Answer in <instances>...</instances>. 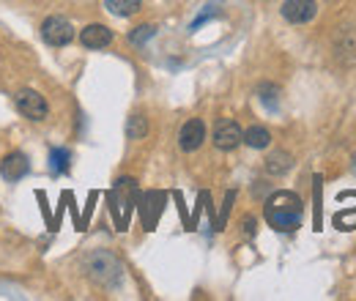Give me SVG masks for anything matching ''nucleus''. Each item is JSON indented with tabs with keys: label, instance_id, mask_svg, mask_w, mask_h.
I'll use <instances>...</instances> for the list:
<instances>
[{
	"label": "nucleus",
	"instance_id": "4",
	"mask_svg": "<svg viewBox=\"0 0 356 301\" xmlns=\"http://www.w3.org/2000/svg\"><path fill=\"white\" fill-rule=\"evenodd\" d=\"M241 143H244V131H241V127H238L236 121L222 118V121L214 127V145H217L220 151H233V148H238Z\"/></svg>",
	"mask_w": 356,
	"mask_h": 301
},
{
	"label": "nucleus",
	"instance_id": "6",
	"mask_svg": "<svg viewBox=\"0 0 356 301\" xmlns=\"http://www.w3.org/2000/svg\"><path fill=\"white\" fill-rule=\"evenodd\" d=\"M203 140H206V124H203L200 118L186 121V124L181 127V131H178V145H181V151H186V154L197 151V148L203 145Z\"/></svg>",
	"mask_w": 356,
	"mask_h": 301
},
{
	"label": "nucleus",
	"instance_id": "10",
	"mask_svg": "<svg viewBox=\"0 0 356 301\" xmlns=\"http://www.w3.org/2000/svg\"><path fill=\"white\" fill-rule=\"evenodd\" d=\"M69 168H72V154L66 148H52L49 151V170H52V175H63V172H69Z\"/></svg>",
	"mask_w": 356,
	"mask_h": 301
},
{
	"label": "nucleus",
	"instance_id": "14",
	"mask_svg": "<svg viewBox=\"0 0 356 301\" xmlns=\"http://www.w3.org/2000/svg\"><path fill=\"white\" fill-rule=\"evenodd\" d=\"M156 36V25H140V28H134L132 33H129V42L134 47H140V44H145L148 39H154Z\"/></svg>",
	"mask_w": 356,
	"mask_h": 301
},
{
	"label": "nucleus",
	"instance_id": "1",
	"mask_svg": "<svg viewBox=\"0 0 356 301\" xmlns=\"http://www.w3.org/2000/svg\"><path fill=\"white\" fill-rule=\"evenodd\" d=\"M266 222L280 230V233H291L302 225V216H305V203L296 192H274L266 200Z\"/></svg>",
	"mask_w": 356,
	"mask_h": 301
},
{
	"label": "nucleus",
	"instance_id": "11",
	"mask_svg": "<svg viewBox=\"0 0 356 301\" xmlns=\"http://www.w3.org/2000/svg\"><path fill=\"white\" fill-rule=\"evenodd\" d=\"M104 6H107V11L115 14V17H132V14L140 11L143 0H104Z\"/></svg>",
	"mask_w": 356,
	"mask_h": 301
},
{
	"label": "nucleus",
	"instance_id": "8",
	"mask_svg": "<svg viewBox=\"0 0 356 301\" xmlns=\"http://www.w3.org/2000/svg\"><path fill=\"white\" fill-rule=\"evenodd\" d=\"M80 42L83 47H88V49H104L107 44L113 42V31L107 28V25H88V28H83V33H80Z\"/></svg>",
	"mask_w": 356,
	"mask_h": 301
},
{
	"label": "nucleus",
	"instance_id": "5",
	"mask_svg": "<svg viewBox=\"0 0 356 301\" xmlns=\"http://www.w3.org/2000/svg\"><path fill=\"white\" fill-rule=\"evenodd\" d=\"M280 11H282V17H285L291 25H305V22L315 19L318 3H315V0H285Z\"/></svg>",
	"mask_w": 356,
	"mask_h": 301
},
{
	"label": "nucleus",
	"instance_id": "9",
	"mask_svg": "<svg viewBox=\"0 0 356 301\" xmlns=\"http://www.w3.org/2000/svg\"><path fill=\"white\" fill-rule=\"evenodd\" d=\"M291 168H293V156L288 151H274L266 159V170L271 175H282V172H288Z\"/></svg>",
	"mask_w": 356,
	"mask_h": 301
},
{
	"label": "nucleus",
	"instance_id": "2",
	"mask_svg": "<svg viewBox=\"0 0 356 301\" xmlns=\"http://www.w3.org/2000/svg\"><path fill=\"white\" fill-rule=\"evenodd\" d=\"M14 104H17V110H19L25 118H31V121H44L47 113H49L44 96H42V93H36V90H31V88L17 90Z\"/></svg>",
	"mask_w": 356,
	"mask_h": 301
},
{
	"label": "nucleus",
	"instance_id": "16",
	"mask_svg": "<svg viewBox=\"0 0 356 301\" xmlns=\"http://www.w3.org/2000/svg\"><path fill=\"white\" fill-rule=\"evenodd\" d=\"M244 233H247V236H252V233H255V219H252V216H247V219H244Z\"/></svg>",
	"mask_w": 356,
	"mask_h": 301
},
{
	"label": "nucleus",
	"instance_id": "7",
	"mask_svg": "<svg viewBox=\"0 0 356 301\" xmlns=\"http://www.w3.org/2000/svg\"><path fill=\"white\" fill-rule=\"evenodd\" d=\"M31 170V162H28V156L22 154V151H14V154H8L3 162H0V175L6 178V181H19V178H25Z\"/></svg>",
	"mask_w": 356,
	"mask_h": 301
},
{
	"label": "nucleus",
	"instance_id": "15",
	"mask_svg": "<svg viewBox=\"0 0 356 301\" xmlns=\"http://www.w3.org/2000/svg\"><path fill=\"white\" fill-rule=\"evenodd\" d=\"M258 96H261V101L266 104L268 110H277V99H280V90H277L274 86L264 83V86L258 88Z\"/></svg>",
	"mask_w": 356,
	"mask_h": 301
},
{
	"label": "nucleus",
	"instance_id": "12",
	"mask_svg": "<svg viewBox=\"0 0 356 301\" xmlns=\"http://www.w3.org/2000/svg\"><path fill=\"white\" fill-rule=\"evenodd\" d=\"M244 143L250 148L264 151V148H268V143H271V134H268L266 127H250V129L244 131Z\"/></svg>",
	"mask_w": 356,
	"mask_h": 301
},
{
	"label": "nucleus",
	"instance_id": "13",
	"mask_svg": "<svg viewBox=\"0 0 356 301\" xmlns=\"http://www.w3.org/2000/svg\"><path fill=\"white\" fill-rule=\"evenodd\" d=\"M145 134H148V121H145L143 115H132L129 124H127V137H129V140H140V137H145Z\"/></svg>",
	"mask_w": 356,
	"mask_h": 301
},
{
	"label": "nucleus",
	"instance_id": "17",
	"mask_svg": "<svg viewBox=\"0 0 356 301\" xmlns=\"http://www.w3.org/2000/svg\"><path fill=\"white\" fill-rule=\"evenodd\" d=\"M351 170H354V175H356V154H354V159H351Z\"/></svg>",
	"mask_w": 356,
	"mask_h": 301
},
{
	"label": "nucleus",
	"instance_id": "3",
	"mask_svg": "<svg viewBox=\"0 0 356 301\" xmlns=\"http://www.w3.org/2000/svg\"><path fill=\"white\" fill-rule=\"evenodd\" d=\"M42 39L49 47H66L74 39V28L66 17H47L44 25H42Z\"/></svg>",
	"mask_w": 356,
	"mask_h": 301
}]
</instances>
